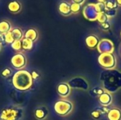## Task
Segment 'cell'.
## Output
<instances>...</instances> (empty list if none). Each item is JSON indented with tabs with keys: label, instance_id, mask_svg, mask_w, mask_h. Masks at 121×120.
Here are the masks:
<instances>
[{
	"label": "cell",
	"instance_id": "obj_1",
	"mask_svg": "<svg viewBox=\"0 0 121 120\" xmlns=\"http://www.w3.org/2000/svg\"><path fill=\"white\" fill-rule=\"evenodd\" d=\"M33 83V79L31 74L27 70H18L12 77V84L13 87L20 91H26L29 90Z\"/></svg>",
	"mask_w": 121,
	"mask_h": 120
},
{
	"label": "cell",
	"instance_id": "obj_2",
	"mask_svg": "<svg viewBox=\"0 0 121 120\" xmlns=\"http://www.w3.org/2000/svg\"><path fill=\"white\" fill-rule=\"evenodd\" d=\"M24 110L17 105H9L4 108L0 112V120H21Z\"/></svg>",
	"mask_w": 121,
	"mask_h": 120
},
{
	"label": "cell",
	"instance_id": "obj_3",
	"mask_svg": "<svg viewBox=\"0 0 121 120\" xmlns=\"http://www.w3.org/2000/svg\"><path fill=\"white\" fill-rule=\"evenodd\" d=\"M73 103L67 100H59L54 105L55 112L61 117L69 115L73 110Z\"/></svg>",
	"mask_w": 121,
	"mask_h": 120
},
{
	"label": "cell",
	"instance_id": "obj_4",
	"mask_svg": "<svg viewBox=\"0 0 121 120\" xmlns=\"http://www.w3.org/2000/svg\"><path fill=\"white\" fill-rule=\"evenodd\" d=\"M99 64L106 70L114 69L116 66V59L113 53H101L98 58Z\"/></svg>",
	"mask_w": 121,
	"mask_h": 120
},
{
	"label": "cell",
	"instance_id": "obj_5",
	"mask_svg": "<svg viewBox=\"0 0 121 120\" xmlns=\"http://www.w3.org/2000/svg\"><path fill=\"white\" fill-rule=\"evenodd\" d=\"M27 62L28 61L25 54L21 52H16L12 56L11 59V64L18 71L23 69L26 66Z\"/></svg>",
	"mask_w": 121,
	"mask_h": 120
},
{
	"label": "cell",
	"instance_id": "obj_6",
	"mask_svg": "<svg viewBox=\"0 0 121 120\" xmlns=\"http://www.w3.org/2000/svg\"><path fill=\"white\" fill-rule=\"evenodd\" d=\"M67 83L69 85L71 88L79 89L82 91H86L89 88V84L88 81L83 77L77 76L70 79Z\"/></svg>",
	"mask_w": 121,
	"mask_h": 120
},
{
	"label": "cell",
	"instance_id": "obj_7",
	"mask_svg": "<svg viewBox=\"0 0 121 120\" xmlns=\"http://www.w3.org/2000/svg\"><path fill=\"white\" fill-rule=\"evenodd\" d=\"M83 14L84 17L89 21H92L97 20L99 13L96 9L95 4H89L87 6H86L84 8Z\"/></svg>",
	"mask_w": 121,
	"mask_h": 120
},
{
	"label": "cell",
	"instance_id": "obj_8",
	"mask_svg": "<svg viewBox=\"0 0 121 120\" xmlns=\"http://www.w3.org/2000/svg\"><path fill=\"white\" fill-rule=\"evenodd\" d=\"M97 49L101 54L105 52L113 53L114 51V45L110 40L103 39L99 42Z\"/></svg>",
	"mask_w": 121,
	"mask_h": 120
},
{
	"label": "cell",
	"instance_id": "obj_9",
	"mask_svg": "<svg viewBox=\"0 0 121 120\" xmlns=\"http://www.w3.org/2000/svg\"><path fill=\"white\" fill-rule=\"evenodd\" d=\"M33 116L37 120H45L49 116V110L45 105H39L34 109Z\"/></svg>",
	"mask_w": 121,
	"mask_h": 120
},
{
	"label": "cell",
	"instance_id": "obj_10",
	"mask_svg": "<svg viewBox=\"0 0 121 120\" xmlns=\"http://www.w3.org/2000/svg\"><path fill=\"white\" fill-rule=\"evenodd\" d=\"M71 87L67 83L62 82L57 85V93L61 98H65L71 94Z\"/></svg>",
	"mask_w": 121,
	"mask_h": 120
},
{
	"label": "cell",
	"instance_id": "obj_11",
	"mask_svg": "<svg viewBox=\"0 0 121 120\" xmlns=\"http://www.w3.org/2000/svg\"><path fill=\"white\" fill-rule=\"evenodd\" d=\"M22 8L23 5L21 2L18 0H12L9 1L7 4V9L12 14H17L20 13Z\"/></svg>",
	"mask_w": 121,
	"mask_h": 120
},
{
	"label": "cell",
	"instance_id": "obj_12",
	"mask_svg": "<svg viewBox=\"0 0 121 120\" xmlns=\"http://www.w3.org/2000/svg\"><path fill=\"white\" fill-rule=\"evenodd\" d=\"M99 101L100 104L102 105L104 107H108L112 103L113 101L112 95L109 92L105 91L103 94L99 96Z\"/></svg>",
	"mask_w": 121,
	"mask_h": 120
},
{
	"label": "cell",
	"instance_id": "obj_13",
	"mask_svg": "<svg viewBox=\"0 0 121 120\" xmlns=\"http://www.w3.org/2000/svg\"><path fill=\"white\" fill-rule=\"evenodd\" d=\"M71 4H69L67 1H62L60 3L59 6H58V11L60 12V13L62 16H68L69 15H71L72 11H71Z\"/></svg>",
	"mask_w": 121,
	"mask_h": 120
},
{
	"label": "cell",
	"instance_id": "obj_14",
	"mask_svg": "<svg viewBox=\"0 0 121 120\" xmlns=\"http://www.w3.org/2000/svg\"><path fill=\"white\" fill-rule=\"evenodd\" d=\"M86 46L90 49H95L98 47V45L100 42L99 37L95 35H89L86 37L85 40Z\"/></svg>",
	"mask_w": 121,
	"mask_h": 120
},
{
	"label": "cell",
	"instance_id": "obj_15",
	"mask_svg": "<svg viewBox=\"0 0 121 120\" xmlns=\"http://www.w3.org/2000/svg\"><path fill=\"white\" fill-rule=\"evenodd\" d=\"M24 37L32 40L33 42H36L39 37V33L35 28H30L24 33Z\"/></svg>",
	"mask_w": 121,
	"mask_h": 120
},
{
	"label": "cell",
	"instance_id": "obj_16",
	"mask_svg": "<svg viewBox=\"0 0 121 120\" xmlns=\"http://www.w3.org/2000/svg\"><path fill=\"white\" fill-rule=\"evenodd\" d=\"M13 28L11 23L7 19H3L0 21V33L6 34L11 32Z\"/></svg>",
	"mask_w": 121,
	"mask_h": 120
},
{
	"label": "cell",
	"instance_id": "obj_17",
	"mask_svg": "<svg viewBox=\"0 0 121 120\" xmlns=\"http://www.w3.org/2000/svg\"><path fill=\"white\" fill-rule=\"evenodd\" d=\"M108 120H121V110L119 108H112L107 114Z\"/></svg>",
	"mask_w": 121,
	"mask_h": 120
},
{
	"label": "cell",
	"instance_id": "obj_18",
	"mask_svg": "<svg viewBox=\"0 0 121 120\" xmlns=\"http://www.w3.org/2000/svg\"><path fill=\"white\" fill-rule=\"evenodd\" d=\"M11 33L15 40H21L24 37V33L19 27H14L11 30Z\"/></svg>",
	"mask_w": 121,
	"mask_h": 120
},
{
	"label": "cell",
	"instance_id": "obj_19",
	"mask_svg": "<svg viewBox=\"0 0 121 120\" xmlns=\"http://www.w3.org/2000/svg\"><path fill=\"white\" fill-rule=\"evenodd\" d=\"M21 43H22V50L23 51H30L33 49L34 42L26 37H23L21 40Z\"/></svg>",
	"mask_w": 121,
	"mask_h": 120
},
{
	"label": "cell",
	"instance_id": "obj_20",
	"mask_svg": "<svg viewBox=\"0 0 121 120\" xmlns=\"http://www.w3.org/2000/svg\"><path fill=\"white\" fill-rule=\"evenodd\" d=\"M11 48L13 50H15V51H16L18 52L23 51L22 50V43H21V40H15L11 45Z\"/></svg>",
	"mask_w": 121,
	"mask_h": 120
},
{
	"label": "cell",
	"instance_id": "obj_21",
	"mask_svg": "<svg viewBox=\"0 0 121 120\" xmlns=\"http://www.w3.org/2000/svg\"><path fill=\"white\" fill-rule=\"evenodd\" d=\"M106 9H117L118 5L116 1L114 0H108L105 2Z\"/></svg>",
	"mask_w": 121,
	"mask_h": 120
},
{
	"label": "cell",
	"instance_id": "obj_22",
	"mask_svg": "<svg viewBox=\"0 0 121 120\" xmlns=\"http://www.w3.org/2000/svg\"><path fill=\"white\" fill-rule=\"evenodd\" d=\"M95 7H96V9L99 13H104L106 10L105 2H103V1H99L97 4H95Z\"/></svg>",
	"mask_w": 121,
	"mask_h": 120
},
{
	"label": "cell",
	"instance_id": "obj_23",
	"mask_svg": "<svg viewBox=\"0 0 121 120\" xmlns=\"http://www.w3.org/2000/svg\"><path fill=\"white\" fill-rule=\"evenodd\" d=\"M108 20H109V18L108 17V16L106 14L105 12L99 13L98 17H97V21L99 22V23H104L106 22H108Z\"/></svg>",
	"mask_w": 121,
	"mask_h": 120
},
{
	"label": "cell",
	"instance_id": "obj_24",
	"mask_svg": "<svg viewBox=\"0 0 121 120\" xmlns=\"http://www.w3.org/2000/svg\"><path fill=\"white\" fill-rule=\"evenodd\" d=\"M14 41H15V40L13 38V36L11 32H9V33L5 34V42H6V44L11 45Z\"/></svg>",
	"mask_w": 121,
	"mask_h": 120
},
{
	"label": "cell",
	"instance_id": "obj_25",
	"mask_svg": "<svg viewBox=\"0 0 121 120\" xmlns=\"http://www.w3.org/2000/svg\"><path fill=\"white\" fill-rule=\"evenodd\" d=\"M70 6H71L72 13H77L79 12L82 9V5L79 4L72 3V4H71Z\"/></svg>",
	"mask_w": 121,
	"mask_h": 120
},
{
	"label": "cell",
	"instance_id": "obj_26",
	"mask_svg": "<svg viewBox=\"0 0 121 120\" xmlns=\"http://www.w3.org/2000/svg\"><path fill=\"white\" fill-rule=\"evenodd\" d=\"M102 114H103V112L101 110H94L91 112V116L94 120H99L101 118Z\"/></svg>",
	"mask_w": 121,
	"mask_h": 120
},
{
	"label": "cell",
	"instance_id": "obj_27",
	"mask_svg": "<svg viewBox=\"0 0 121 120\" xmlns=\"http://www.w3.org/2000/svg\"><path fill=\"white\" fill-rule=\"evenodd\" d=\"M12 74V71L10 68L9 67H6V68H4L1 71V75L2 77L4 78H8Z\"/></svg>",
	"mask_w": 121,
	"mask_h": 120
},
{
	"label": "cell",
	"instance_id": "obj_28",
	"mask_svg": "<svg viewBox=\"0 0 121 120\" xmlns=\"http://www.w3.org/2000/svg\"><path fill=\"white\" fill-rule=\"evenodd\" d=\"M105 91H106V90H105L104 88H99V87L94 88L92 90V93H93V94H94V95H99V96H100L101 94H103Z\"/></svg>",
	"mask_w": 121,
	"mask_h": 120
},
{
	"label": "cell",
	"instance_id": "obj_29",
	"mask_svg": "<svg viewBox=\"0 0 121 120\" xmlns=\"http://www.w3.org/2000/svg\"><path fill=\"white\" fill-rule=\"evenodd\" d=\"M106 14L108 16V17L110 18H113L116 15L117 13V9H106L105 11Z\"/></svg>",
	"mask_w": 121,
	"mask_h": 120
},
{
	"label": "cell",
	"instance_id": "obj_30",
	"mask_svg": "<svg viewBox=\"0 0 121 120\" xmlns=\"http://www.w3.org/2000/svg\"><path fill=\"white\" fill-rule=\"evenodd\" d=\"M100 26L104 30H108L111 28V25H110V23L108 22H106V23H100Z\"/></svg>",
	"mask_w": 121,
	"mask_h": 120
},
{
	"label": "cell",
	"instance_id": "obj_31",
	"mask_svg": "<svg viewBox=\"0 0 121 120\" xmlns=\"http://www.w3.org/2000/svg\"><path fill=\"white\" fill-rule=\"evenodd\" d=\"M30 74H31V76H32V78H33V80H37L40 77V74L36 71H33L30 73Z\"/></svg>",
	"mask_w": 121,
	"mask_h": 120
},
{
	"label": "cell",
	"instance_id": "obj_32",
	"mask_svg": "<svg viewBox=\"0 0 121 120\" xmlns=\"http://www.w3.org/2000/svg\"><path fill=\"white\" fill-rule=\"evenodd\" d=\"M0 44H1L2 45L4 44H6V42H5V34L0 33Z\"/></svg>",
	"mask_w": 121,
	"mask_h": 120
},
{
	"label": "cell",
	"instance_id": "obj_33",
	"mask_svg": "<svg viewBox=\"0 0 121 120\" xmlns=\"http://www.w3.org/2000/svg\"><path fill=\"white\" fill-rule=\"evenodd\" d=\"M73 3H76V4H84V2L85 1V0H72Z\"/></svg>",
	"mask_w": 121,
	"mask_h": 120
},
{
	"label": "cell",
	"instance_id": "obj_34",
	"mask_svg": "<svg viewBox=\"0 0 121 120\" xmlns=\"http://www.w3.org/2000/svg\"><path fill=\"white\" fill-rule=\"evenodd\" d=\"M116 1L118 6H121V0H116Z\"/></svg>",
	"mask_w": 121,
	"mask_h": 120
},
{
	"label": "cell",
	"instance_id": "obj_35",
	"mask_svg": "<svg viewBox=\"0 0 121 120\" xmlns=\"http://www.w3.org/2000/svg\"><path fill=\"white\" fill-rule=\"evenodd\" d=\"M1 50H2V45L0 44V52H1Z\"/></svg>",
	"mask_w": 121,
	"mask_h": 120
},
{
	"label": "cell",
	"instance_id": "obj_36",
	"mask_svg": "<svg viewBox=\"0 0 121 120\" xmlns=\"http://www.w3.org/2000/svg\"><path fill=\"white\" fill-rule=\"evenodd\" d=\"M104 1H106V0H99V1H103V2H104Z\"/></svg>",
	"mask_w": 121,
	"mask_h": 120
},
{
	"label": "cell",
	"instance_id": "obj_37",
	"mask_svg": "<svg viewBox=\"0 0 121 120\" xmlns=\"http://www.w3.org/2000/svg\"></svg>",
	"mask_w": 121,
	"mask_h": 120
}]
</instances>
